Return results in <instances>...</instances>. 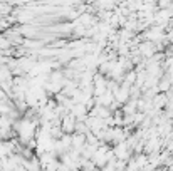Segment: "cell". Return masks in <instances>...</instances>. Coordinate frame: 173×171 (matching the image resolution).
Wrapping results in <instances>:
<instances>
[{
    "label": "cell",
    "mask_w": 173,
    "mask_h": 171,
    "mask_svg": "<svg viewBox=\"0 0 173 171\" xmlns=\"http://www.w3.org/2000/svg\"><path fill=\"white\" fill-rule=\"evenodd\" d=\"M72 129H74V121L71 119V117H64V124H62V131H66V133H71Z\"/></svg>",
    "instance_id": "obj_1"
}]
</instances>
